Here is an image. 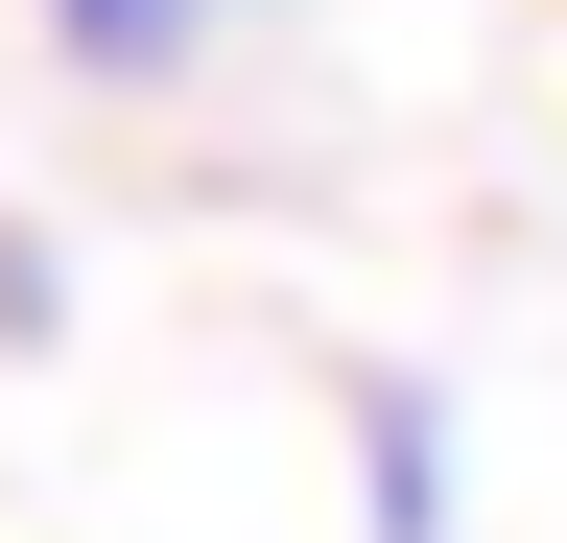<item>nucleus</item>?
<instances>
[{
  "label": "nucleus",
  "mask_w": 567,
  "mask_h": 543,
  "mask_svg": "<svg viewBox=\"0 0 567 543\" xmlns=\"http://www.w3.org/2000/svg\"><path fill=\"white\" fill-rule=\"evenodd\" d=\"M354 543H450V401L354 378Z\"/></svg>",
  "instance_id": "nucleus-1"
},
{
  "label": "nucleus",
  "mask_w": 567,
  "mask_h": 543,
  "mask_svg": "<svg viewBox=\"0 0 567 543\" xmlns=\"http://www.w3.org/2000/svg\"><path fill=\"white\" fill-rule=\"evenodd\" d=\"M24 24H48V48H71V72H95V95H166L189 48L237 24V0H24Z\"/></svg>",
  "instance_id": "nucleus-2"
}]
</instances>
